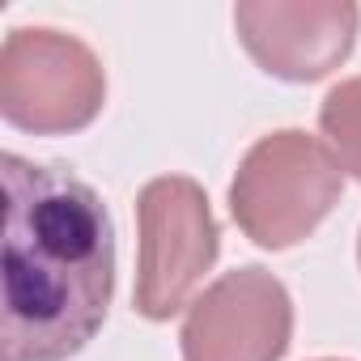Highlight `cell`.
Returning a JSON list of instances; mask_svg holds the SVG:
<instances>
[{
	"mask_svg": "<svg viewBox=\"0 0 361 361\" xmlns=\"http://www.w3.org/2000/svg\"><path fill=\"white\" fill-rule=\"evenodd\" d=\"M0 361H68L106 323L115 298V226L90 183L60 166L0 157Z\"/></svg>",
	"mask_w": 361,
	"mask_h": 361,
	"instance_id": "cell-1",
	"label": "cell"
},
{
	"mask_svg": "<svg viewBox=\"0 0 361 361\" xmlns=\"http://www.w3.org/2000/svg\"><path fill=\"white\" fill-rule=\"evenodd\" d=\"M340 188L344 170L336 153L302 128H281L243 153L230 183V213L255 247L285 251L319 230Z\"/></svg>",
	"mask_w": 361,
	"mask_h": 361,
	"instance_id": "cell-2",
	"label": "cell"
},
{
	"mask_svg": "<svg viewBox=\"0 0 361 361\" xmlns=\"http://www.w3.org/2000/svg\"><path fill=\"white\" fill-rule=\"evenodd\" d=\"M106 73L94 47L51 26H18L0 47V115L18 132L64 136L98 119Z\"/></svg>",
	"mask_w": 361,
	"mask_h": 361,
	"instance_id": "cell-3",
	"label": "cell"
},
{
	"mask_svg": "<svg viewBox=\"0 0 361 361\" xmlns=\"http://www.w3.org/2000/svg\"><path fill=\"white\" fill-rule=\"evenodd\" d=\"M136 310L153 323L174 319L221 255L209 196L188 174L149 178L136 196Z\"/></svg>",
	"mask_w": 361,
	"mask_h": 361,
	"instance_id": "cell-4",
	"label": "cell"
},
{
	"mask_svg": "<svg viewBox=\"0 0 361 361\" xmlns=\"http://www.w3.org/2000/svg\"><path fill=\"white\" fill-rule=\"evenodd\" d=\"M293 340V298L268 268L217 276L178 331L183 361H281Z\"/></svg>",
	"mask_w": 361,
	"mask_h": 361,
	"instance_id": "cell-5",
	"label": "cell"
},
{
	"mask_svg": "<svg viewBox=\"0 0 361 361\" xmlns=\"http://www.w3.org/2000/svg\"><path fill=\"white\" fill-rule=\"evenodd\" d=\"M353 0H238L234 30L247 56L281 81L306 85L340 68L357 43Z\"/></svg>",
	"mask_w": 361,
	"mask_h": 361,
	"instance_id": "cell-6",
	"label": "cell"
},
{
	"mask_svg": "<svg viewBox=\"0 0 361 361\" xmlns=\"http://www.w3.org/2000/svg\"><path fill=\"white\" fill-rule=\"evenodd\" d=\"M319 128H323L340 170L361 178V77H348L327 90V98L319 106Z\"/></svg>",
	"mask_w": 361,
	"mask_h": 361,
	"instance_id": "cell-7",
	"label": "cell"
},
{
	"mask_svg": "<svg viewBox=\"0 0 361 361\" xmlns=\"http://www.w3.org/2000/svg\"><path fill=\"white\" fill-rule=\"evenodd\" d=\"M323 361H340V357H323Z\"/></svg>",
	"mask_w": 361,
	"mask_h": 361,
	"instance_id": "cell-8",
	"label": "cell"
},
{
	"mask_svg": "<svg viewBox=\"0 0 361 361\" xmlns=\"http://www.w3.org/2000/svg\"><path fill=\"white\" fill-rule=\"evenodd\" d=\"M357 255H361V243H357Z\"/></svg>",
	"mask_w": 361,
	"mask_h": 361,
	"instance_id": "cell-9",
	"label": "cell"
}]
</instances>
